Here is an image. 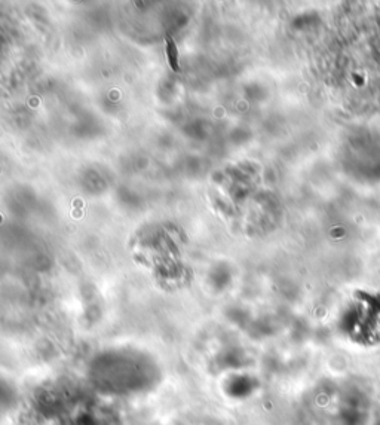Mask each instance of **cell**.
Returning a JSON list of instances; mask_svg holds the SVG:
<instances>
[{"mask_svg":"<svg viewBox=\"0 0 380 425\" xmlns=\"http://www.w3.org/2000/svg\"><path fill=\"white\" fill-rule=\"evenodd\" d=\"M166 54H168V61H170V65L171 68L174 70V72H177L178 70V55H177V46H175V42L168 36L166 37Z\"/></svg>","mask_w":380,"mask_h":425,"instance_id":"1","label":"cell"}]
</instances>
